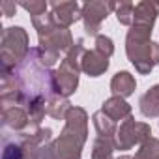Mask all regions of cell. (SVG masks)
Returning <instances> with one entry per match:
<instances>
[{
    "label": "cell",
    "instance_id": "23",
    "mask_svg": "<svg viewBox=\"0 0 159 159\" xmlns=\"http://www.w3.org/2000/svg\"><path fill=\"white\" fill-rule=\"evenodd\" d=\"M2 159H25V153H23L21 144L6 142L4 144V152H2Z\"/></svg>",
    "mask_w": 159,
    "mask_h": 159
},
{
    "label": "cell",
    "instance_id": "24",
    "mask_svg": "<svg viewBox=\"0 0 159 159\" xmlns=\"http://www.w3.org/2000/svg\"><path fill=\"white\" fill-rule=\"evenodd\" d=\"M17 6L15 2H10V0H4V2H0V11L4 13V17H13L15 11H17Z\"/></svg>",
    "mask_w": 159,
    "mask_h": 159
},
{
    "label": "cell",
    "instance_id": "7",
    "mask_svg": "<svg viewBox=\"0 0 159 159\" xmlns=\"http://www.w3.org/2000/svg\"><path fill=\"white\" fill-rule=\"evenodd\" d=\"M49 8H51L52 21L60 28H69L73 23H77L79 19H83L81 6H79L77 2H73V0H69V2H51Z\"/></svg>",
    "mask_w": 159,
    "mask_h": 159
},
{
    "label": "cell",
    "instance_id": "6",
    "mask_svg": "<svg viewBox=\"0 0 159 159\" xmlns=\"http://www.w3.org/2000/svg\"><path fill=\"white\" fill-rule=\"evenodd\" d=\"M116 10V2H101V0H94V2H86L81 6V15L84 23V32L88 36H99L103 21L109 17V13Z\"/></svg>",
    "mask_w": 159,
    "mask_h": 159
},
{
    "label": "cell",
    "instance_id": "26",
    "mask_svg": "<svg viewBox=\"0 0 159 159\" xmlns=\"http://www.w3.org/2000/svg\"><path fill=\"white\" fill-rule=\"evenodd\" d=\"M157 8H159V4H157Z\"/></svg>",
    "mask_w": 159,
    "mask_h": 159
},
{
    "label": "cell",
    "instance_id": "16",
    "mask_svg": "<svg viewBox=\"0 0 159 159\" xmlns=\"http://www.w3.org/2000/svg\"><path fill=\"white\" fill-rule=\"evenodd\" d=\"M92 122H94V127H96V131H98V137L114 139V135H116V131H118V125H116V122L111 120L103 111L94 112Z\"/></svg>",
    "mask_w": 159,
    "mask_h": 159
},
{
    "label": "cell",
    "instance_id": "25",
    "mask_svg": "<svg viewBox=\"0 0 159 159\" xmlns=\"http://www.w3.org/2000/svg\"><path fill=\"white\" fill-rule=\"evenodd\" d=\"M116 159H133L131 155H122V157H116Z\"/></svg>",
    "mask_w": 159,
    "mask_h": 159
},
{
    "label": "cell",
    "instance_id": "3",
    "mask_svg": "<svg viewBox=\"0 0 159 159\" xmlns=\"http://www.w3.org/2000/svg\"><path fill=\"white\" fill-rule=\"evenodd\" d=\"M30 54L28 34L23 26H10L2 32L0 41V73L15 71Z\"/></svg>",
    "mask_w": 159,
    "mask_h": 159
},
{
    "label": "cell",
    "instance_id": "9",
    "mask_svg": "<svg viewBox=\"0 0 159 159\" xmlns=\"http://www.w3.org/2000/svg\"><path fill=\"white\" fill-rule=\"evenodd\" d=\"M2 124L13 131H23L30 125V116L25 107H2Z\"/></svg>",
    "mask_w": 159,
    "mask_h": 159
},
{
    "label": "cell",
    "instance_id": "18",
    "mask_svg": "<svg viewBox=\"0 0 159 159\" xmlns=\"http://www.w3.org/2000/svg\"><path fill=\"white\" fill-rule=\"evenodd\" d=\"M116 150L114 139L98 137L92 146V159H112V152Z\"/></svg>",
    "mask_w": 159,
    "mask_h": 159
},
{
    "label": "cell",
    "instance_id": "14",
    "mask_svg": "<svg viewBox=\"0 0 159 159\" xmlns=\"http://www.w3.org/2000/svg\"><path fill=\"white\" fill-rule=\"evenodd\" d=\"M139 109H140L142 116H146V118H155V116H159V84L152 86L146 94L140 96V99H139Z\"/></svg>",
    "mask_w": 159,
    "mask_h": 159
},
{
    "label": "cell",
    "instance_id": "17",
    "mask_svg": "<svg viewBox=\"0 0 159 159\" xmlns=\"http://www.w3.org/2000/svg\"><path fill=\"white\" fill-rule=\"evenodd\" d=\"M71 111V103L67 101V98H62L58 94H52L47 99V114L54 120H66L67 112Z\"/></svg>",
    "mask_w": 159,
    "mask_h": 159
},
{
    "label": "cell",
    "instance_id": "22",
    "mask_svg": "<svg viewBox=\"0 0 159 159\" xmlns=\"http://www.w3.org/2000/svg\"><path fill=\"white\" fill-rule=\"evenodd\" d=\"M96 51H99L101 54H105L107 58H111L112 54H114V43H112V39L109 38V36H105V34H99L98 38H96V47H94Z\"/></svg>",
    "mask_w": 159,
    "mask_h": 159
},
{
    "label": "cell",
    "instance_id": "4",
    "mask_svg": "<svg viewBox=\"0 0 159 159\" xmlns=\"http://www.w3.org/2000/svg\"><path fill=\"white\" fill-rule=\"evenodd\" d=\"M25 159H52V131L49 127H30L19 137Z\"/></svg>",
    "mask_w": 159,
    "mask_h": 159
},
{
    "label": "cell",
    "instance_id": "15",
    "mask_svg": "<svg viewBox=\"0 0 159 159\" xmlns=\"http://www.w3.org/2000/svg\"><path fill=\"white\" fill-rule=\"evenodd\" d=\"M84 52H86V49H84V41L83 39H77L75 43H73V47L66 52V56H64V60H62V66H66V67H69V69H73V71H79L81 73L83 71V56H84Z\"/></svg>",
    "mask_w": 159,
    "mask_h": 159
},
{
    "label": "cell",
    "instance_id": "11",
    "mask_svg": "<svg viewBox=\"0 0 159 159\" xmlns=\"http://www.w3.org/2000/svg\"><path fill=\"white\" fill-rule=\"evenodd\" d=\"M157 15H159V8L155 2H148V0H142L135 6V15H133V25H139V26H148V28H153L155 21H157ZM131 25V26H133Z\"/></svg>",
    "mask_w": 159,
    "mask_h": 159
},
{
    "label": "cell",
    "instance_id": "12",
    "mask_svg": "<svg viewBox=\"0 0 159 159\" xmlns=\"http://www.w3.org/2000/svg\"><path fill=\"white\" fill-rule=\"evenodd\" d=\"M101 111H103L111 120H114V122H120V120L125 122L127 118H131V105H129L124 98H118V96L109 98V99L103 103Z\"/></svg>",
    "mask_w": 159,
    "mask_h": 159
},
{
    "label": "cell",
    "instance_id": "21",
    "mask_svg": "<svg viewBox=\"0 0 159 159\" xmlns=\"http://www.w3.org/2000/svg\"><path fill=\"white\" fill-rule=\"evenodd\" d=\"M19 6L23 10H26L30 13V17H39V15H45L47 13V8L49 4L45 2V0H23V2H19Z\"/></svg>",
    "mask_w": 159,
    "mask_h": 159
},
{
    "label": "cell",
    "instance_id": "19",
    "mask_svg": "<svg viewBox=\"0 0 159 159\" xmlns=\"http://www.w3.org/2000/svg\"><path fill=\"white\" fill-rule=\"evenodd\" d=\"M133 159H159V139L150 137L146 142H142Z\"/></svg>",
    "mask_w": 159,
    "mask_h": 159
},
{
    "label": "cell",
    "instance_id": "5",
    "mask_svg": "<svg viewBox=\"0 0 159 159\" xmlns=\"http://www.w3.org/2000/svg\"><path fill=\"white\" fill-rule=\"evenodd\" d=\"M152 127L146 122H135V118H127L125 122L120 124L116 135H114V144L116 150H131L135 144H142L150 139Z\"/></svg>",
    "mask_w": 159,
    "mask_h": 159
},
{
    "label": "cell",
    "instance_id": "20",
    "mask_svg": "<svg viewBox=\"0 0 159 159\" xmlns=\"http://www.w3.org/2000/svg\"><path fill=\"white\" fill-rule=\"evenodd\" d=\"M116 19L120 25L131 26L133 25V15H135V4L133 2H120L116 4Z\"/></svg>",
    "mask_w": 159,
    "mask_h": 159
},
{
    "label": "cell",
    "instance_id": "13",
    "mask_svg": "<svg viewBox=\"0 0 159 159\" xmlns=\"http://www.w3.org/2000/svg\"><path fill=\"white\" fill-rule=\"evenodd\" d=\"M137 88V81H135V77L129 73V71H118L114 77H112V81H111V90L114 96L118 98H129Z\"/></svg>",
    "mask_w": 159,
    "mask_h": 159
},
{
    "label": "cell",
    "instance_id": "2",
    "mask_svg": "<svg viewBox=\"0 0 159 159\" xmlns=\"http://www.w3.org/2000/svg\"><path fill=\"white\" fill-rule=\"evenodd\" d=\"M152 28L133 25L125 38V52L129 62L140 75H150V71L159 66V43L152 41Z\"/></svg>",
    "mask_w": 159,
    "mask_h": 159
},
{
    "label": "cell",
    "instance_id": "8",
    "mask_svg": "<svg viewBox=\"0 0 159 159\" xmlns=\"http://www.w3.org/2000/svg\"><path fill=\"white\" fill-rule=\"evenodd\" d=\"M79 86V71H73L60 64L58 69L52 71V88L54 94L62 98H69Z\"/></svg>",
    "mask_w": 159,
    "mask_h": 159
},
{
    "label": "cell",
    "instance_id": "1",
    "mask_svg": "<svg viewBox=\"0 0 159 159\" xmlns=\"http://www.w3.org/2000/svg\"><path fill=\"white\" fill-rule=\"evenodd\" d=\"M88 139V114L83 107H71L66 116V125L56 140H52V159H81Z\"/></svg>",
    "mask_w": 159,
    "mask_h": 159
},
{
    "label": "cell",
    "instance_id": "10",
    "mask_svg": "<svg viewBox=\"0 0 159 159\" xmlns=\"http://www.w3.org/2000/svg\"><path fill=\"white\" fill-rule=\"evenodd\" d=\"M109 58L105 54H101L99 51L92 49V51H86L84 56H83V71L88 75V77H99L103 75L107 69H109Z\"/></svg>",
    "mask_w": 159,
    "mask_h": 159
}]
</instances>
